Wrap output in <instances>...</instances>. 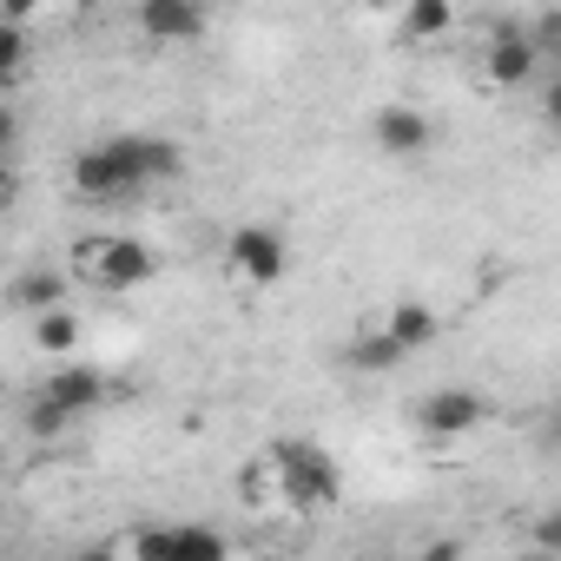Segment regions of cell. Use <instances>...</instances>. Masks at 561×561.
Here are the masks:
<instances>
[{"label":"cell","instance_id":"1","mask_svg":"<svg viewBox=\"0 0 561 561\" xmlns=\"http://www.w3.org/2000/svg\"><path fill=\"white\" fill-rule=\"evenodd\" d=\"M185 172V152L165 133H106L100 146L73 152V198L80 205H133Z\"/></svg>","mask_w":561,"mask_h":561},{"label":"cell","instance_id":"2","mask_svg":"<svg viewBox=\"0 0 561 561\" xmlns=\"http://www.w3.org/2000/svg\"><path fill=\"white\" fill-rule=\"evenodd\" d=\"M244 508H285V515H331L344 502V469L324 443L291 436L271 443L264 456H251V469L238 476Z\"/></svg>","mask_w":561,"mask_h":561},{"label":"cell","instance_id":"3","mask_svg":"<svg viewBox=\"0 0 561 561\" xmlns=\"http://www.w3.org/2000/svg\"><path fill=\"white\" fill-rule=\"evenodd\" d=\"M67 277L73 291H100V298H126L159 277V251L133 231H87L67 244Z\"/></svg>","mask_w":561,"mask_h":561},{"label":"cell","instance_id":"4","mask_svg":"<svg viewBox=\"0 0 561 561\" xmlns=\"http://www.w3.org/2000/svg\"><path fill=\"white\" fill-rule=\"evenodd\" d=\"M106 397H113L106 370H93V364H80V357H60V364H54V370L34 383L27 430H41V436H60L67 423H80V416L106 410Z\"/></svg>","mask_w":561,"mask_h":561},{"label":"cell","instance_id":"5","mask_svg":"<svg viewBox=\"0 0 561 561\" xmlns=\"http://www.w3.org/2000/svg\"><path fill=\"white\" fill-rule=\"evenodd\" d=\"M225 277H231V291H277L285 285V271H291V238L264 225V218H244L225 231Z\"/></svg>","mask_w":561,"mask_h":561},{"label":"cell","instance_id":"6","mask_svg":"<svg viewBox=\"0 0 561 561\" xmlns=\"http://www.w3.org/2000/svg\"><path fill=\"white\" fill-rule=\"evenodd\" d=\"M113 554H139V561H225L231 541L218 528H198V522H152V528H133L119 541H106Z\"/></svg>","mask_w":561,"mask_h":561},{"label":"cell","instance_id":"7","mask_svg":"<svg viewBox=\"0 0 561 561\" xmlns=\"http://www.w3.org/2000/svg\"><path fill=\"white\" fill-rule=\"evenodd\" d=\"M133 34L152 54H179L211 34V8L205 0H133Z\"/></svg>","mask_w":561,"mask_h":561},{"label":"cell","instance_id":"8","mask_svg":"<svg viewBox=\"0 0 561 561\" xmlns=\"http://www.w3.org/2000/svg\"><path fill=\"white\" fill-rule=\"evenodd\" d=\"M416 430L430 436V443H456V436H469L482 416H489V403H482V390H469V383H436V390H423L416 397Z\"/></svg>","mask_w":561,"mask_h":561},{"label":"cell","instance_id":"9","mask_svg":"<svg viewBox=\"0 0 561 561\" xmlns=\"http://www.w3.org/2000/svg\"><path fill=\"white\" fill-rule=\"evenodd\" d=\"M541 60H548V54H541L522 27H495L489 47H482V80L502 87V93H522V87L541 80Z\"/></svg>","mask_w":561,"mask_h":561},{"label":"cell","instance_id":"10","mask_svg":"<svg viewBox=\"0 0 561 561\" xmlns=\"http://www.w3.org/2000/svg\"><path fill=\"white\" fill-rule=\"evenodd\" d=\"M370 146L383 159H423L436 146V119L423 106H410V100H390V106L370 113Z\"/></svg>","mask_w":561,"mask_h":561},{"label":"cell","instance_id":"11","mask_svg":"<svg viewBox=\"0 0 561 561\" xmlns=\"http://www.w3.org/2000/svg\"><path fill=\"white\" fill-rule=\"evenodd\" d=\"M370 324H377V331H383V337H390V344H397L403 357L430 351V344H436V331H443V318H436V311H430L423 298H397V305H383V311H377Z\"/></svg>","mask_w":561,"mask_h":561},{"label":"cell","instance_id":"12","mask_svg":"<svg viewBox=\"0 0 561 561\" xmlns=\"http://www.w3.org/2000/svg\"><path fill=\"white\" fill-rule=\"evenodd\" d=\"M8 298H14L21 318H34V311H54V305L73 298V277L67 271H21L14 285H8Z\"/></svg>","mask_w":561,"mask_h":561},{"label":"cell","instance_id":"13","mask_svg":"<svg viewBox=\"0 0 561 561\" xmlns=\"http://www.w3.org/2000/svg\"><path fill=\"white\" fill-rule=\"evenodd\" d=\"M397 34H403L410 47H430V41L456 34V8H449V0H403V14H397Z\"/></svg>","mask_w":561,"mask_h":561},{"label":"cell","instance_id":"14","mask_svg":"<svg viewBox=\"0 0 561 561\" xmlns=\"http://www.w3.org/2000/svg\"><path fill=\"white\" fill-rule=\"evenodd\" d=\"M27 331H34V351H54V357H67V351H80V311L73 305H54V311H34L27 318Z\"/></svg>","mask_w":561,"mask_h":561},{"label":"cell","instance_id":"15","mask_svg":"<svg viewBox=\"0 0 561 561\" xmlns=\"http://www.w3.org/2000/svg\"><path fill=\"white\" fill-rule=\"evenodd\" d=\"M344 364H351V370H364V377H377V370H397V364H403V351H397L377 324H364V331L344 344Z\"/></svg>","mask_w":561,"mask_h":561},{"label":"cell","instance_id":"16","mask_svg":"<svg viewBox=\"0 0 561 561\" xmlns=\"http://www.w3.org/2000/svg\"><path fill=\"white\" fill-rule=\"evenodd\" d=\"M27 54H34V41H27V21H8V14H0V93H8V87L21 80Z\"/></svg>","mask_w":561,"mask_h":561},{"label":"cell","instance_id":"17","mask_svg":"<svg viewBox=\"0 0 561 561\" xmlns=\"http://www.w3.org/2000/svg\"><path fill=\"white\" fill-rule=\"evenodd\" d=\"M21 198V179H14V165H8V152H0V211H8Z\"/></svg>","mask_w":561,"mask_h":561},{"label":"cell","instance_id":"18","mask_svg":"<svg viewBox=\"0 0 561 561\" xmlns=\"http://www.w3.org/2000/svg\"><path fill=\"white\" fill-rule=\"evenodd\" d=\"M47 8V0H0V14H8V21H34Z\"/></svg>","mask_w":561,"mask_h":561},{"label":"cell","instance_id":"19","mask_svg":"<svg viewBox=\"0 0 561 561\" xmlns=\"http://www.w3.org/2000/svg\"><path fill=\"white\" fill-rule=\"evenodd\" d=\"M8 146H14V119H8V113H0V152H8Z\"/></svg>","mask_w":561,"mask_h":561}]
</instances>
